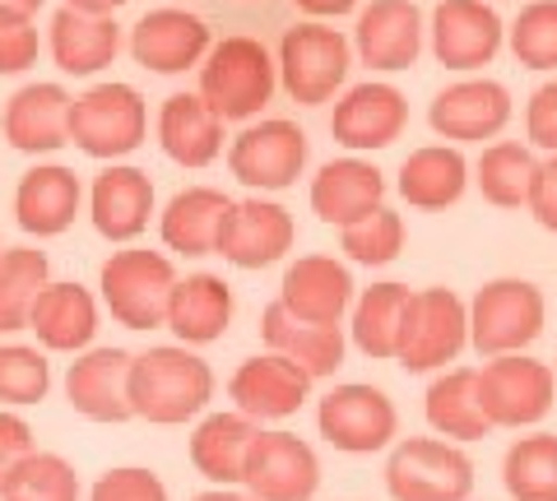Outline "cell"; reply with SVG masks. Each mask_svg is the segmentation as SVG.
Masks as SVG:
<instances>
[{
    "instance_id": "1",
    "label": "cell",
    "mask_w": 557,
    "mask_h": 501,
    "mask_svg": "<svg viewBox=\"0 0 557 501\" xmlns=\"http://www.w3.org/2000/svg\"><path fill=\"white\" fill-rule=\"evenodd\" d=\"M214 400V372L190 349H149L131 358V413L159 427H177Z\"/></svg>"
},
{
    "instance_id": "2",
    "label": "cell",
    "mask_w": 557,
    "mask_h": 501,
    "mask_svg": "<svg viewBox=\"0 0 557 501\" xmlns=\"http://www.w3.org/2000/svg\"><path fill=\"white\" fill-rule=\"evenodd\" d=\"M278 65L256 38H223L200 61V98L219 121H251L274 98Z\"/></svg>"
},
{
    "instance_id": "3",
    "label": "cell",
    "mask_w": 557,
    "mask_h": 501,
    "mask_svg": "<svg viewBox=\"0 0 557 501\" xmlns=\"http://www.w3.org/2000/svg\"><path fill=\"white\" fill-rule=\"evenodd\" d=\"M172 288H177V270L163 251H112V261L102 265V302L126 330L168 325Z\"/></svg>"
},
{
    "instance_id": "4",
    "label": "cell",
    "mask_w": 557,
    "mask_h": 501,
    "mask_svg": "<svg viewBox=\"0 0 557 501\" xmlns=\"http://www.w3.org/2000/svg\"><path fill=\"white\" fill-rule=\"evenodd\" d=\"M149 112L131 84H98V89L70 98V145L89 159H126L145 145Z\"/></svg>"
},
{
    "instance_id": "5",
    "label": "cell",
    "mask_w": 557,
    "mask_h": 501,
    "mask_svg": "<svg viewBox=\"0 0 557 501\" xmlns=\"http://www.w3.org/2000/svg\"><path fill=\"white\" fill-rule=\"evenodd\" d=\"M544 292L530 279H493L469 302V343L483 358L520 353L544 335Z\"/></svg>"
},
{
    "instance_id": "6",
    "label": "cell",
    "mask_w": 557,
    "mask_h": 501,
    "mask_svg": "<svg viewBox=\"0 0 557 501\" xmlns=\"http://www.w3.org/2000/svg\"><path fill=\"white\" fill-rule=\"evenodd\" d=\"M386 488L395 501H469L474 464L442 437H409L391 451Z\"/></svg>"
},
{
    "instance_id": "7",
    "label": "cell",
    "mask_w": 557,
    "mask_h": 501,
    "mask_svg": "<svg viewBox=\"0 0 557 501\" xmlns=\"http://www.w3.org/2000/svg\"><path fill=\"white\" fill-rule=\"evenodd\" d=\"M469 343V306L450 288H423L409 298L395 362L405 372H437Z\"/></svg>"
},
{
    "instance_id": "8",
    "label": "cell",
    "mask_w": 557,
    "mask_h": 501,
    "mask_svg": "<svg viewBox=\"0 0 557 501\" xmlns=\"http://www.w3.org/2000/svg\"><path fill=\"white\" fill-rule=\"evenodd\" d=\"M557 400V376L548 362L525 353H502L479 367V409L493 427H530L548 418Z\"/></svg>"
},
{
    "instance_id": "9",
    "label": "cell",
    "mask_w": 557,
    "mask_h": 501,
    "mask_svg": "<svg viewBox=\"0 0 557 501\" xmlns=\"http://www.w3.org/2000/svg\"><path fill=\"white\" fill-rule=\"evenodd\" d=\"M278 79L293 102L321 108L348 79V38L325 24H298L278 42Z\"/></svg>"
},
{
    "instance_id": "10",
    "label": "cell",
    "mask_w": 557,
    "mask_h": 501,
    "mask_svg": "<svg viewBox=\"0 0 557 501\" xmlns=\"http://www.w3.org/2000/svg\"><path fill=\"white\" fill-rule=\"evenodd\" d=\"M321 437L344 455H372L395 441L399 413L386 390L376 386H335L317 409Z\"/></svg>"
},
{
    "instance_id": "11",
    "label": "cell",
    "mask_w": 557,
    "mask_h": 501,
    "mask_svg": "<svg viewBox=\"0 0 557 501\" xmlns=\"http://www.w3.org/2000/svg\"><path fill=\"white\" fill-rule=\"evenodd\" d=\"M242 488L256 501H311L321 488V460L293 431H256Z\"/></svg>"
},
{
    "instance_id": "12",
    "label": "cell",
    "mask_w": 557,
    "mask_h": 501,
    "mask_svg": "<svg viewBox=\"0 0 557 501\" xmlns=\"http://www.w3.org/2000/svg\"><path fill=\"white\" fill-rule=\"evenodd\" d=\"M228 167L251 191H284L307 167V135L293 121H260L233 140Z\"/></svg>"
},
{
    "instance_id": "13",
    "label": "cell",
    "mask_w": 557,
    "mask_h": 501,
    "mask_svg": "<svg viewBox=\"0 0 557 501\" xmlns=\"http://www.w3.org/2000/svg\"><path fill=\"white\" fill-rule=\"evenodd\" d=\"M293 218L284 204L274 200H233L228 214H223V228H219V247L214 255H223L228 265L237 270H265L274 261H284L293 251Z\"/></svg>"
},
{
    "instance_id": "14",
    "label": "cell",
    "mask_w": 557,
    "mask_h": 501,
    "mask_svg": "<svg viewBox=\"0 0 557 501\" xmlns=\"http://www.w3.org/2000/svg\"><path fill=\"white\" fill-rule=\"evenodd\" d=\"M428 121L442 140L456 145H483L507 130L511 121V93L493 79H460L432 98Z\"/></svg>"
},
{
    "instance_id": "15",
    "label": "cell",
    "mask_w": 557,
    "mask_h": 501,
    "mask_svg": "<svg viewBox=\"0 0 557 501\" xmlns=\"http://www.w3.org/2000/svg\"><path fill=\"white\" fill-rule=\"evenodd\" d=\"M409 126V102L395 84H358L335 102V116H330V135L354 149V153H372L395 145Z\"/></svg>"
},
{
    "instance_id": "16",
    "label": "cell",
    "mask_w": 557,
    "mask_h": 501,
    "mask_svg": "<svg viewBox=\"0 0 557 501\" xmlns=\"http://www.w3.org/2000/svg\"><path fill=\"white\" fill-rule=\"evenodd\" d=\"M228 394L237 413H247L251 423H278V418H293L307 394H311V376L298 367V362L265 353V358H247L242 367L233 372Z\"/></svg>"
},
{
    "instance_id": "17",
    "label": "cell",
    "mask_w": 557,
    "mask_h": 501,
    "mask_svg": "<svg viewBox=\"0 0 557 501\" xmlns=\"http://www.w3.org/2000/svg\"><path fill=\"white\" fill-rule=\"evenodd\" d=\"M65 400L89 423H126L131 413V353L89 349L65 372Z\"/></svg>"
},
{
    "instance_id": "18",
    "label": "cell",
    "mask_w": 557,
    "mask_h": 501,
    "mask_svg": "<svg viewBox=\"0 0 557 501\" xmlns=\"http://www.w3.org/2000/svg\"><path fill=\"white\" fill-rule=\"evenodd\" d=\"M502 20L483 0H442L432 14V51L446 71H479L497 57Z\"/></svg>"
},
{
    "instance_id": "19",
    "label": "cell",
    "mask_w": 557,
    "mask_h": 501,
    "mask_svg": "<svg viewBox=\"0 0 557 501\" xmlns=\"http://www.w3.org/2000/svg\"><path fill=\"white\" fill-rule=\"evenodd\" d=\"M358 57L372 71H409L423 51V14L413 0H372L354 28Z\"/></svg>"
},
{
    "instance_id": "20",
    "label": "cell",
    "mask_w": 557,
    "mask_h": 501,
    "mask_svg": "<svg viewBox=\"0 0 557 501\" xmlns=\"http://www.w3.org/2000/svg\"><path fill=\"white\" fill-rule=\"evenodd\" d=\"M205 51L209 28L186 10H153L131 28V57L153 75H182L205 61Z\"/></svg>"
},
{
    "instance_id": "21",
    "label": "cell",
    "mask_w": 557,
    "mask_h": 501,
    "mask_svg": "<svg viewBox=\"0 0 557 501\" xmlns=\"http://www.w3.org/2000/svg\"><path fill=\"white\" fill-rule=\"evenodd\" d=\"M354 302V279L335 255H302L293 261L278 288V306L307 325H339Z\"/></svg>"
},
{
    "instance_id": "22",
    "label": "cell",
    "mask_w": 557,
    "mask_h": 501,
    "mask_svg": "<svg viewBox=\"0 0 557 501\" xmlns=\"http://www.w3.org/2000/svg\"><path fill=\"white\" fill-rule=\"evenodd\" d=\"M381 196H386V177H381V167L362 159H335L311 177V210L335 228H348V223L381 210Z\"/></svg>"
},
{
    "instance_id": "23",
    "label": "cell",
    "mask_w": 557,
    "mask_h": 501,
    "mask_svg": "<svg viewBox=\"0 0 557 501\" xmlns=\"http://www.w3.org/2000/svg\"><path fill=\"white\" fill-rule=\"evenodd\" d=\"M89 214H94V228L108 241H135L139 233L149 228V214H153V181H149V172L112 163L94 181Z\"/></svg>"
},
{
    "instance_id": "24",
    "label": "cell",
    "mask_w": 557,
    "mask_h": 501,
    "mask_svg": "<svg viewBox=\"0 0 557 501\" xmlns=\"http://www.w3.org/2000/svg\"><path fill=\"white\" fill-rule=\"evenodd\" d=\"M79 200H84V186L75 172L61 163H42V167L24 172L20 191H14V218H20V228L33 237H57L75 223Z\"/></svg>"
},
{
    "instance_id": "25",
    "label": "cell",
    "mask_w": 557,
    "mask_h": 501,
    "mask_svg": "<svg viewBox=\"0 0 557 501\" xmlns=\"http://www.w3.org/2000/svg\"><path fill=\"white\" fill-rule=\"evenodd\" d=\"M5 140L20 153H57L70 145V93L61 84H28L5 108Z\"/></svg>"
},
{
    "instance_id": "26",
    "label": "cell",
    "mask_w": 557,
    "mask_h": 501,
    "mask_svg": "<svg viewBox=\"0 0 557 501\" xmlns=\"http://www.w3.org/2000/svg\"><path fill=\"white\" fill-rule=\"evenodd\" d=\"M28 330L38 335V343L51 353L89 349V339L98 330L94 292L79 288V284H47L38 292V302H33V311H28Z\"/></svg>"
},
{
    "instance_id": "27",
    "label": "cell",
    "mask_w": 557,
    "mask_h": 501,
    "mask_svg": "<svg viewBox=\"0 0 557 501\" xmlns=\"http://www.w3.org/2000/svg\"><path fill=\"white\" fill-rule=\"evenodd\" d=\"M260 335H265L270 353L298 362L311 381L335 376L344 367V330L339 325H307L274 302V306H265V316H260Z\"/></svg>"
},
{
    "instance_id": "28",
    "label": "cell",
    "mask_w": 557,
    "mask_h": 501,
    "mask_svg": "<svg viewBox=\"0 0 557 501\" xmlns=\"http://www.w3.org/2000/svg\"><path fill=\"white\" fill-rule=\"evenodd\" d=\"M159 145L172 163L209 167L223 153V121L200 93H172L159 112Z\"/></svg>"
},
{
    "instance_id": "29",
    "label": "cell",
    "mask_w": 557,
    "mask_h": 501,
    "mask_svg": "<svg viewBox=\"0 0 557 501\" xmlns=\"http://www.w3.org/2000/svg\"><path fill=\"white\" fill-rule=\"evenodd\" d=\"M121 51V28L112 14H79V10H57L51 20V61L65 75H98L112 65Z\"/></svg>"
},
{
    "instance_id": "30",
    "label": "cell",
    "mask_w": 557,
    "mask_h": 501,
    "mask_svg": "<svg viewBox=\"0 0 557 501\" xmlns=\"http://www.w3.org/2000/svg\"><path fill=\"white\" fill-rule=\"evenodd\" d=\"M233 325V288L219 274H190L177 279L168 302V330L182 343H214Z\"/></svg>"
},
{
    "instance_id": "31",
    "label": "cell",
    "mask_w": 557,
    "mask_h": 501,
    "mask_svg": "<svg viewBox=\"0 0 557 501\" xmlns=\"http://www.w3.org/2000/svg\"><path fill=\"white\" fill-rule=\"evenodd\" d=\"M260 423L247 413H209L190 437V464L214 483V488H242V469H247V451L256 441Z\"/></svg>"
},
{
    "instance_id": "32",
    "label": "cell",
    "mask_w": 557,
    "mask_h": 501,
    "mask_svg": "<svg viewBox=\"0 0 557 501\" xmlns=\"http://www.w3.org/2000/svg\"><path fill=\"white\" fill-rule=\"evenodd\" d=\"M469 186V163L456 145H428L413 149L399 167V196L413 210H450Z\"/></svg>"
},
{
    "instance_id": "33",
    "label": "cell",
    "mask_w": 557,
    "mask_h": 501,
    "mask_svg": "<svg viewBox=\"0 0 557 501\" xmlns=\"http://www.w3.org/2000/svg\"><path fill=\"white\" fill-rule=\"evenodd\" d=\"M228 196L214 191V186H190L168 200V210L159 218V233L168 241V251L182 255H214L219 247V228L223 214H228Z\"/></svg>"
},
{
    "instance_id": "34",
    "label": "cell",
    "mask_w": 557,
    "mask_h": 501,
    "mask_svg": "<svg viewBox=\"0 0 557 501\" xmlns=\"http://www.w3.org/2000/svg\"><path fill=\"white\" fill-rule=\"evenodd\" d=\"M428 423L437 437L450 441H483L493 423L483 418L479 409V367H456V372H442L437 381L428 386Z\"/></svg>"
},
{
    "instance_id": "35",
    "label": "cell",
    "mask_w": 557,
    "mask_h": 501,
    "mask_svg": "<svg viewBox=\"0 0 557 501\" xmlns=\"http://www.w3.org/2000/svg\"><path fill=\"white\" fill-rule=\"evenodd\" d=\"M409 298H413V292L405 284H372L358 298V306H354V343L368 358H376V362L395 358L399 325H405Z\"/></svg>"
},
{
    "instance_id": "36",
    "label": "cell",
    "mask_w": 557,
    "mask_h": 501,
    "mask_svg": "<svg viewBox=\"0 0 557 501\" xmlns=\"http://www.w3.org/2000/svg\"><path fill=\"white\" fill-rule=\"evenodd\" d=\"M47 255L33 247H5L0 251V335L28 330V311L47 288Z\"/></svg>"
},
{
    "instance_id": "37",
    "label": "cell",
    "mask_w": 557,
    "mask_h": 501,
    "mask_svg": "<svg viewBox=\"0 0 557 501\" xmlns=\"http://www.w3.org/2000/svg\"><path fill=\"white\" fill-rule=\"evenodd\" d=\"M502 483L516 501H557V437L534 431V437L511 441L502 460Z\"/></svg>"
},
{
    "instance_id": "38",
    "label": "cell",
    "mask_w": 557,
    "mask_h": 501,
    "mask_svg": "<svg viewBox=\"0 0 557 501\" xmlns=\"http://www.w3.org/2000/svg\"><path fill=\"white\" fill-rule=\"evenodd\" d=\"M534 153L525 145H487L483 159L474 163V181L487 204L497 210H520L530 204V186H534Z\"/></svg>"
},
{
    "instance_id": "39",
    "label": "cell",
    "mask_w": 557,
    "mask_h": 501,
    "mask_svg": "<svg viewBox=\"0 0 557 501\" xmlns=\"http://www.w3.org/2000/svg\"><path fill=\"white\" fill-rule=\"evenodd\" d=\"M0 501H79V474L61 455L33 451L14 464V474L0 488Z\"/></svg>"
},
{
    "instance_id": "40",
    "label": "cell",
    "mask_w": 557,
    "mask_h": 501,
    "mask_svg": "<svg viewBox=\"0 0 557 501\" xmlns=\"http://www.w3.org/2000/svg\"><path fill=\"white\" fill-rule=\"evenodd\" d=\"M399 251H405V223L386 204L344 228V255L358 265H391Z\"/></svg>"
},
{
    "instance_id": "41",
    "label": "cell",
    "mask_w": 557,
    "mask_h": 501,
    "mask_svg": "<svg viewBox=\"0 0 557 501\" xmlns=\"http://www.w3.org/2000/svg\"><path fill=\"white\" fill-rule=\"evenodd\" d=\"M511 51L530 71H557V0H534L511 24Z\"/></svg>"
},
{
    "instance_id": "42",
    "label": "cell",
    "mask_w": 557,
    "mask_h": 501,
    "mask_svg": "<svg viewBox=\"0 0 557 501\" xmlns=\"http://www.w3.org/2000/svg\"><path fill=\"white\" fill-rule=\"evenodd\" d=\"M51 390V367L28 343H0V404H38Z\"/></svg>"
},
{
    "instance_id": "43",
    "label": "cell",
    "mask_w": 557,
    "mask_h": 501,
    "mask_svg": "<svg viewBox=\"0 0 557 501\" xmlns=\"http://www.w3.org/2000/svg\"><path fill=\"white\" fill-rule=\"evenodd\" d=\"M89 501H168V488L149 469H112L94 483Z\"/></svg>"
},
{
    "instance_id": "44",
    "label": "cell",
    "mask_w": 557,
    "mask_h": 501,
    "mask_svg": "<svg viewBox=\"0 0 557 501\" xmlns=\"http://www.w3.org/2000/svg\"><path fill=\"white\" fill-rule=\"evenodd\" d=\"M38 61V28L33 20H5L0 14V75H24Z\"/></svg>"
},
{
    "instance_id": "45",
    "label": "cell",
    "mask_w": 557,
    "mask_h": 501,
    "mask_svg": "<svg viewBox=\"0 0 557 501\" xmlns=\"http://www.w3.org/2000/svg\"><path fill=\"white\" fill-rule=\"evenodd\" d=\"M525 130H530V145H534V149L557 153V79H553V84H544V89H539V93L530 98Z\"/></svg>"
},
{
    "instance_id": "46",
    "label": "cell",
    "mask_w": 557,
    "mask_h": 501,
    "mask_svg": "<svg viewBox=\"0 0 557 501\" xmlns=\"http://www.w3.org/2000/svg\"><path fill=\"white\" fill-rule=\"evenodd\" d=\"M38 446H33V427L20 418V413H5L0 409V488H5V478L14 474V464L28 460Z\"/></svg>"
},
{
    "instance_id": "47",
    "label": "cell",
    "mask_w": 557,
    "mask_h": 501,
    "mask_svg": "<svg viewBox=\"0 0 557 501\" xmlns=\"http://www.w3.org/2000/svg\"><path fill=\"white\" fill-rule=\"evenodd\" d=\"M525 210L539 218V228L557 233V153L534 167V186H530V204Z\"/></svg>"
},
{
    "instance_id": "48",
    "label": "cell",
    "mask_w": 557,
    "mask_h": 501,
    "mask_svg": "<svg viewBox=\"0 0 557 501\" xmlns=\"http://www.w3.org/2000/svg\"><path fill=\"white\" fill-rule=\"evenodd\" d=\"M293 5L307 10V14H317V20H330V14H348L358 0H293Z\"/></svg>"
},
{
    "instance_id": "49",
    "label": "cell",
    "mask_w": 557,
    "mask_h": 501,
    "mask_svg": "<svg viewBox=\"0 0 557 501\" xmlns=\"http://www.w3.org/2000/svg\"><path fill=\"white\" fill-rule=\"evenodd\" d=\"M42 10V0H0V14L5 20H33Z\"/></svg>"
},
{
    "instance_id": "50",
    "label": "cell",
    "mask_w": 557,
    "mask_h": 501,
    "mask_svg": "<svg viewBox=\"0 0 557 501\" xmlns=\"http://www.w3.org/2000/svg\"><path fill=\"white\" fill-rule=\"evenodd\" d=\"M70 10H79V14H116L126 0H65Z\"/></svg>"
},
{
    "instance_id": "51",
    "label": "cell",
    "mask_w": 557,
    "mask_h": 501,
    "mask_svg": "<svg viewBox=\"0 0 557 501\" xmlns=\"http://www.w3.org/2000/svg\"><path fill=\"white\" fill-rule=\"evenodd\" d=\"M190 501H256L251 492H237V488H209L200 497H190Z\"/></svg>"
},
{
    "instance_id": "52",
    "label": "cell",
    "mask_w": 557,
    "mask_h": 501,
    "mask_svg": "<svg viewBox=\"0 0 557 501\" xmlns=\"http://www.w3.org/2000/svg\"><path fill=\"white\" fill-rule=\"evenodd\" d=\"M0 251H5V241H0Z\"/></svg>"
}]
</instances>
